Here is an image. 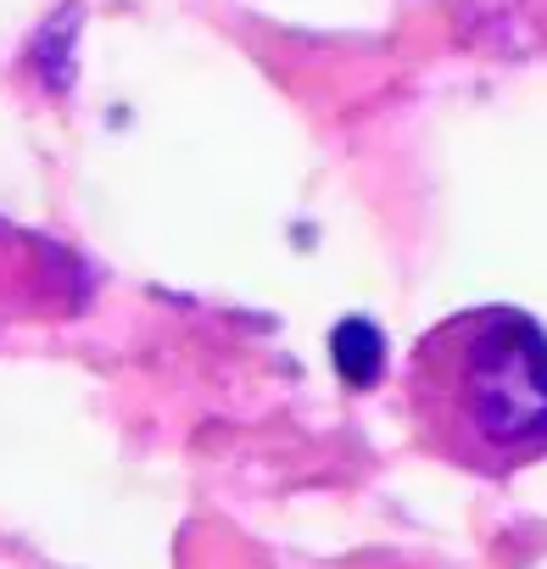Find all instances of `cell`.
Returning <instances> with one entry per match:
<instances>
[{
    "label": "cell",
    "instance_id": "cell-1",
    "mask_svg": "<svg viewBox=\"0 0 547 569\" xmlns=\"http://www.w3.org/2000/svg\"><path fill=\"white\" fill-rule=\"evenodd\" d=\"M419 441L458 469L514 475L547 452V336L519 308H469L436 325L408 363Z\"/></svg>",
    "mask_w": 547,
    "mask_h": 569
},
{
    "label": "cell",
    "instance_id": "cell-2",
    "mask_svg": "<svg viewBox=\"0 0 547 569\" xmlns=\"http://www.w3.org/2000/svg\"><path fill=\"white\" fill-rule=\"evenodd\" d=\"M330 347H336V369H341L347 386L364 391V386H375L386 375V341H380V330L369 319H347Z\"/></svg>",
    "mask_w": 547,
    "mask_h": 569
}]
</instances>
